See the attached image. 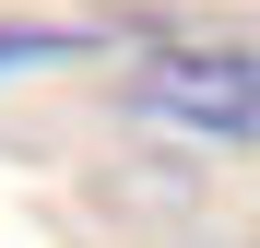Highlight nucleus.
<instances>
[{
	"instance_id": "f257e3e1",
	"label": "nucleus",
	"mask_w": 260,
	"mask_h": 248,
	"mask_svg": "<svg viewBox=\"0 0 260 248\" xmlns=\"http://www.w3.org/2000/svg\"><path fill=\"white\" fill-rule=\"evenodd\" d=\"M130 107L154 130H189V142H248L260 130V59H237V48H154L130 71Z\"/></svg>"
},
{
	"instance_id": "f03ea898",
	"label": "nucleus",
	"mask_w": 260,
	"mask_h": 248,
	"mask_svg": "<svg viewBox=\"0 0 260 248\" xmlns=\"http://www.w3.org/2000/svg\"><path fill=\"white\" fill-rule=\"evenodd\" d=\"M36 59H83V36H59V24H0V83L36 71Z\"/></svg>"
}]
</instances>
